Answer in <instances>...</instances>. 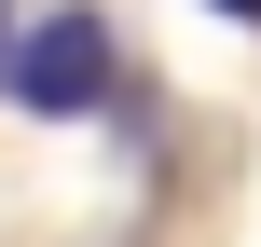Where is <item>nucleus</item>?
<instances>
[{"mask_svg": "<svg viewBox=\"0 0 261 247\" xmlns=\"http://www.w3.org/2000/svg\"><path fill=\"white\" fill-rule=\"evenodd\" d=\"M0 96H14L28 124H83V110H110V96H124V41H110V14H96V0L28 14V28L0 41Z\"/></svg>", "mask_w": 261, "mask_h": 247, "instance_id": "nucleus-1", "label": "nucleus"}, {"mask_svg": "<svg viewBox=\"0 0 261 247\" xmlns=\"http://www.w3.org/2000/svg\"><path fill=\"white\" fill-rule=\"evenodd\" d=\"M206 14H234V28H261V0H206Z\"/></svg>", "mask_w": 261, "mask_h": 247, "instance_id": "nucleus-2", "label": "nucleus"}, {"mask_svg": "<svg viewBox=\"0 0 261 247\" xmlns=\"http://www.w3.org/2000/svg\"><path fill=\"white\" fill-rule=\"evenodd\" d=\"M0 41H14V14H0Z\"/></svg>", "mask_w": 261, "mask_h": 247, "instance_id": "nucleus-3", "label": "nucleus"}]
</instances>
